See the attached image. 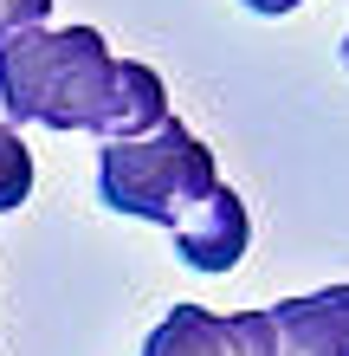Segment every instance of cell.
Instances as JSON below:
<instances>
[{"label": "cell", "instance_id": "obj_2", "mask_svg": "<svg viewBox=\"0 0 349 356\" xmlns=\"http://www.w3.org/2000/svg\"><path fill=\"white\" fill-rule=\"evenodd\" d=\"M214 188H220L214 149L175 117L162 123V130H149V136L104 143V156H97V201H104L110 214L155 220V227H169V234L214 195Z\"/></svg>", "mask_w": 349, "mask_h": 356}, {"label": "cell", "instance_id": "obj_1", "mask_svg": "<svg viewBox=\"0 0 349 356\" xmlns=\"http://www.w3.org/2000/svg\"><path fill=\"white\" fill-rule=\"evenodd\" d=\"M0 111L7 123L91 130L104 143H130L169 123V85L142 58H117L97 26H26L0 33Z\"/></svg>", "mask_w": 349, "mask_h": 356}, {"label": "cell", "instance_id": "obj_3", "mask_svg": "<svg viewBox=\"0 0 349 356\" xmlns=\"http://www.w3.org/2000/svg\"><path fill=\"white\" fill-rule=\"evenodd\" d=\"M239 356H349V285H323L304 298L227 318Z\"/></svg>", "mask_w": 349, "mask_h": 356}, {"label": "cell", "instance_id": "obj_9", "mask_svg": "<svg viewBox=\"0 0 349 356\" xmlns=\"http://www.w3.org/2000/svg\"><path fill=\"white\" fill-rule=\"evenodd\" d=\"M343 65H349V33H343Z\"/></svg>", "mask_w": 349, "mask_h": 356}, {"label": "cell", "instance_id": "obj_7", "mask_svg": "<svg viewBox=\"0 0 349 356\" xmlns=\"http://www.w3.org/2000/svg\"><path fill=\"white\" fill-rule=\"evenodd\" d=\"M52 0H0V33H26V26H46Z\"/></svg>", "mask_w": 349, "mask_h": 356}, {"label": "cell", "instance_id": "obj_8", "mask_svg": "<svg viewBox=\"0 0 349 356\" xmlns=\"http://www.w3.org/2000/svg\"><path fill=\"white\" fill-rule=\"evenodd\" d=\"M246 7H253V13H265V19H278V13H298L304 0H246Z\"/></svg>", "mask_w": 349, "mask_h": 356}, {"label": "cell", "instance_id": "obj_6", "mask_svg": "<svg viewBox=\"0 0 349 356\" xmlns=\"http://www.w3.org/2000/svg\"><path fill=\"white\" fill-rule=\"evenodd\" d=\"M26 195H33V149L19 143L13 123H0V214L26 207Z\"/></svg>", "mask_w": 349, "mask_h": 356}, {"label": "cell", "instance_id": "obj_5", "mask_svg": "<svg viewBox=\"0 0 349 356\" xmlns=\"http://www.w3.org/2000/svg\"><path fill=\"white\" fill-rule=\"evenodd\" d=\"M142 356H239V350H233L220 311H207V305H175L169 318L149 330Z\"/></svg>", "mask_w": 349, "mask_h": 356}, {"label": "cell", "instance_id": "obj_4", "mask_svg": "<svg viewBox=\"0 0 349 356\" xmlns=\"http://www.w3.org/2000/svg\"><path fill=\"white\" fill-rule=\"evenodd\" d=\"M246 246H253V220H246V201L233 195L227 181L175 227V253L188 259L194 272H233L246 259Z\"/></svg>", "mask_w": 349, "mask_h": 356}]
</instances>
